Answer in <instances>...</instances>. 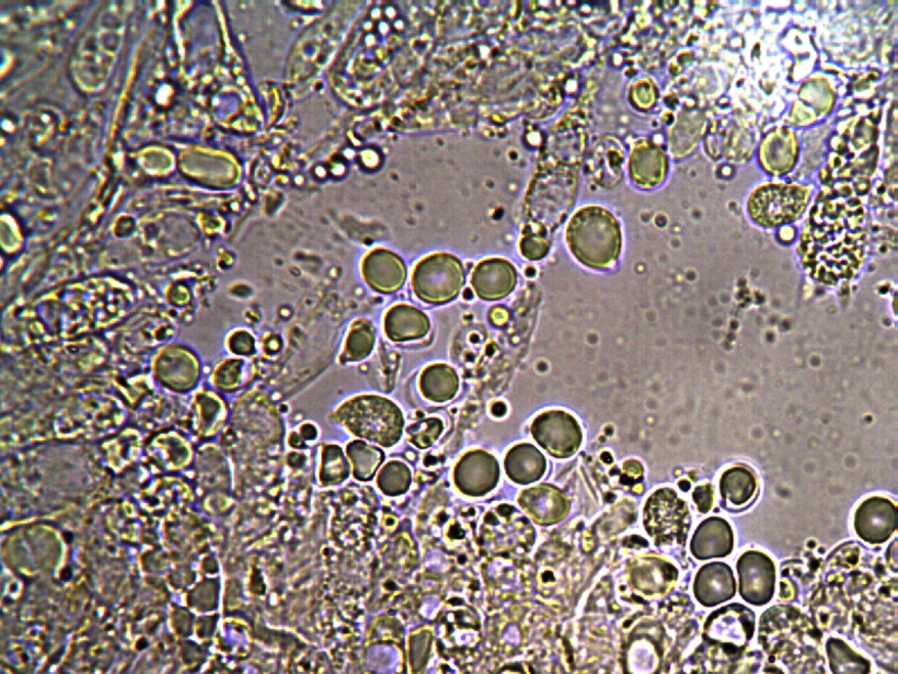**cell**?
Instances as JSON below:
<instances>
[{
  "label": "cell",
  "mask_w": 898,
  "mask_h": 674,
  "mask_svg": "<svg viewBox=\"0 0 898 674\" xmlns=\"http://www.w3.org/2000/svg\"><path fill=\"white\" fill-rule=\"evenodd\" d=\"M367 285L380 294H393L407 281V267L394 252L378 248L370 251L361 264Z\"/></svg>",
  "instance_id": "30bf717a"
},
{
  "label": "cell",
  "mask_w": 898,
  "mask_h": 674,
  "mask_svg": "<svg viewBox=\"0 0 898 674\" xmlns=\"http://www.w3.org/2000/svg\"><path fill=\"white\" fill-rule=\"evenodd\" d=\"M739 592L752 606L769 604L774 595L776 570L773 560L757 551L742 555L738 561Z\"/></svg>",
  "instance_id": "9c48e42d"
},
{
  "label": "cell",
  "mask_w": 898,
  "mask_h": 674,
  "mask_svg": "<svg viewBox=\"0 0 898 674\" xmlns=\"http://www.w3.org/2000/svg\"><path fill=\"white\" fill-rule=\"evenodd\" d=\"M797 140L795 134L780 128L768 135L760 147V161L763 168L776 174L788 172L797 159Z\"/></svg>",
  "instance_id": "d6986e66"
},
{
  "label": "cell",
  "mask_w": 898,
  "mask_h": 674,
  "mask_svg": "<svg viewBox=\"0 0 898 674\" xmlns=\"http://www.w3.org/2000/svg\"><path fill=\"white\" fill-rule=\"evenodd\" d=\"M579 158H562L555 165L543 159L526 196V227L520 251L530 260L545 258L551 249V235L560 227L574 204L577 190Z\"/></svg>",
  "instance_id": "6da1fadb"
},
{
  "label": "cell",
  "mask_w": 898,
  "mask_h": 674,
  "mask_svg": "<svg viewBox=\"0 0 898 674\" xmlns=\"http://www.w3.org/2000/svg\"><path fill=\"white\" fill-rule=\"evenodd\" d=\"M517 272L505 259H487L473 270L471 285L484 300H498L509 296L517 285Z\"/></svg>",
  "instance_id": "7c38bea8"
},
{
  "label": "cell",
  "mask_w": 898,
  "mask_h": 674,
  "mask_svg": "<svg viewBox=\"0 0 898 674\" xmlns=\"http://www.w3.org/2000/svg\"><path fill=\"white\" fill-rule=\"evenodd\" d=\"M714 499V491L713 487L710 483H705L699 485L693 491V500L698 506V510L702 514H706L711 511L713 505Z\"/></svg>",
  "instance_id": "f1b7e54d"
},
{
  "label": "cell",
  "mask_w": 898,
  "mask_h": 674,
  "mask_svg": "<svg viewBox=\"0 0 898 674\" xmlns=\"http://www.w3.org/2000/svg\"><path fill=\"white\" fill-rule=\"evenodd\" d=\"M456 476L463 491L470 494H483L498 481V462L484 452H473L465 455L459 462Z\"/></svg>",
  "instance_id": "ac0fdd59"
},
{
  "label": "cell",
  "mask_w": 898,
  "mask_h": 674,
  "mask_svg": "<svg viewBox=\"0 0 898 674\" xmlns=\"http://www.w3.org/2000/svg\"><path fill=\"white\" fill-rule=\"evenodd\" d=\"M442 431L440 420L430 418L410 429L411 441L419 447H428L439 437Z\"/></svg>",
  "instance_id": "4316f807"
},
{
  "label": "cell",
  "mask_w": 898,
  "mask_h": 674,
  "mask_svg": "<svg viewBox=\"0 0 898 674\" xmlns=\"http://www.w3.org/2000/svg\"><path fill=\"white\" fill-rule=\"evenodd\" d=\"M690 513L687 504L670 489H661L646 506V528L661 542L686 544Z\"/></svg>",
  "instance_id": "8992f818"
},
{
  "label": "cell",
  "mask_w": 898,
  "mask_h": 674,
  "mask_svg": "<svg viewBox=\"0 0 898 674\" xmlns=\"http://www.w3.org/2000/svg\"><path fill=\"white\" fill-rule=\"evenodd\" d=\"M566 241L580 263L594 269H607L620 255V224L602 206H584L572 216L566 229Z\"/></svg>",
  "instance_id": "7a4b0ae2"
},
{
  "label": "cell",
  "mask_w": 898,
  "mask_h": 674,
  "mask_svg": "<svg viewBox=\"0 0 898 674\" xmlns=\"http://www.w3.org/2000/svg\"><path fill=\"white\" fill-rule=\"evenodd\" d=\"M506 469L516 482L528 483L544 475L546 460L531 444H519L510 449L506 458Z\"/></svg>",
  "instance_id": "7402d4cb"
},
{
  "label": "cell",
  "mask_w": 898,
  "mask_h": 674,
  "mask_svg": "<svg viewBox=\"0 0 898 674\" xmlns=\"http://www.w3.org/2000/svg\"><path fill=\"white\" fill-rule=\"evenodd\" d=\"M465 283L462 262L453 254L434 253L417 262L412 287L424 302L442 305L454 300Z\"/></svg>",
  "instance_id": "277c9868"
},
{
  "label": "cell",
  "mask_w": 898,
  "mask_h": 674,
  "mask_svg": "<svg viewBox=\"0 0 898 674\" xmlns=\"http://www.w3.org/2000/svg\"><path fill=\"white\" fill-rule=\"evenodd\" d=\"M853 526L866 544L883 545L896 532L897 509L887 499L873 498L866 500L859 507Z\"/></svg>",
  "instance_id": "8fae6325"
},
{
  "label": "cell",
  "mask_w": 898,
  "mask_h": 674,
  "mask_svg": "<svg viewBox=\"0 0 898 674\" xmlns=\"http://www.w3.org/2000/svg\"><path fill=\"white\" fill-rule=\"evenodd\" d=\"M722 498L729 507L740 510L750 505L756 496L758 482L751 469L745 466H735L722 476Z\"/></svg>",
  "instance_id": "ffe728a7"
},
{
  "label": "cell",
  "mask_w": 898,
  "mask_h": 674,
  "mask_svg": "<svg viewBox=\"0 0 898 674\" xmlns=\"http://www.w3.org/2000/svg\"><path fill=\"white\" fill-rule=\"evenodd\" d=\"M228 347L238 356H250L255 351V341L249 332L240 330L229 336Z\"/></svg>",
  "instance_id": "83f0119b"
},
{
  "label": "cell",
  "mask_w": 898,
  "mask_h": 674,
  "mask_svg": "<svg viewBox=\"0 0 898 674\" xmlns=\"http://www.w3.org/2000/svg\"><path fill=\"white\" fill-rule=\"evenodd\" d=\"M734 550V533L730 524L721 517H710L696 528L691 551L698 560L725 558Z\"/></svg>",
  "instance_id": "e0dca14e"
},
{
  "label": "cell",
  "mask_w": 898,
  "mask_h": 674,
  "mask_svg": "<svg viewBox=\"0 0 898 674\" xmlns=\"http://www.w3.org/2000/svg\"><path fill=\"white\" fill-rule=\"evenodd\" d=\"M753 632V613L742 605L735 604L714 612L707 618L703 638L732 654L744 652Z\"/></svg>",
  "instance_id": "52a82bcc"
},
{
  "label": "cell",
  "mask_w": 898,
  "mask_h": 674,
  "mask_svg": "<svg viewBox=\"0 0 898 674\" xmlns=\"http://www.w3.org/2000/svg\"><path fill=\"white\" fill-rule=\"evenodd\" d=\"M385 336L398 343L422 340L430 331V321L419 308L396 304L388 309L383 320Z\"/></svg>",
  "instance_id": "2e32d148"
},
{
  "label": "cell",
  "mask_w": 898,
  "mask_h": 674,
  "mask_svg": "<svg viewBox=\"0 0 898 674\" xmlns=\"http://www.w3.org/2000/svg\"><path fill=\"white\" fill-rule=\"evenodd\" d=\"M418 387L425 399L433 402H446L457 396L460 389V379L452 367L445 364H434L422 372Z\"/></svg>",
  "instance_id": "44dd1931"
},
{
  "label": "cell",
  "mask_w": 898,
  "mask_h": 674,
  "mask_svg": "<svg viewBox=\"0 0 898 674\" xmlns=\"http://www.w3.org/2000/svg\"><path fill=\"white\" fill-rule=\"evenodd\" d=\"M156 375L168 388L183 392L194 388L199 380V364L189 350L175 346L159 354Z\"/></svg>",
  "instance_id": "4fadbf2b"
},
{
  "label": "cell",
  "mask_w": 898,
  "mask_h": 674,
  "mask_svg": "<svg viewBox=\"0 0 898 674\" xmlns=\"http://www.w3.org/2000/svg\"><path fill=\"white\" fill-rule=\"evenodd\" d=\"M347 455L354 465L355 472L361 478L372 476L383 460V454L379 448L358 441L348 444Z\"/></svg>",
  "instance_id": "d4e9b609"
},
{
  "label": "cell",
  "mask_w": 898,
  "mask_h": 674,
  "mask_svg": "<svg viewBox=\"0 0 898 674\" xmlns=\"http://www.w3.org/2000/svg\"><path fill=\"white\" fill-rule=\"evenodd\" d=\"M488 317L492 324L496 327H504L509 321V313L503 307L493 308Z\"/></svg>",
  "instance_id": "f546056e"
},
{
  "label": "cell",
  "mask_w": 898,
  "mask_h": 674,
  "mask_svg": "<svg viewBox=\"0 0 898 674\" xmlns=\"http://www.w3.org/2000/svg\"><path fill=\"white\" fill-rule=\"evenodd\" d=\"M629 175L633 182L645 190L660 185L667 174L668 162L664 151L654 142L640 141L629 157Z\"/></svg>",
  "instance_id": "9a60e30c"
},
{
  "label": "cell",
  "mask_w": 898,
  "mask_h": 674,
  "mask_svg": "<svg viewBox=\"0 0 898 674\" xmlns=\"http://www.w3.org/2000/svg\"><path fill=\"white\" fill-rule=\"evenodd\" d=\"M246 364L241 358L225 359L214 373V384L222 391H235L245 381Z\"/></svg>",
  "instance_id": "484cf974"
},
{
  "label": "cell",
  "mask_w": 898,
  "mask_h": 674,
  "mask_svg": "<svg viewBox=\"0 0 898 674\" xmlns=\"http://www.w3.org/2000/svg\"><path fill=\"white\" fill-rule=\"evenodd\" d=\"M827 654L833 673H870L871 662L851 650L843 641L831 638L827 643Z\"/></svg>",
  "instance_id": "cb8c5ba5"
},
{
  "label": "cell",
  "mask_w": 898,
  "mask_h": 674,
  "mask_svg": "<svg viewBox=\"0 0 898 674\" xmlns=\"http://www.w3.org/2000/svg\"><path fill=\"white\" fill-rule=\"evenodd\" d=\"M332 419L352 434L389 447L399 442L403 415L398 404L378 395H358L344 401Z\"/></svg>",
  "instance_id": "3957f363"
},
{
  "label": "cell",
  "mask_w": 898,
  "mask_h": 674,
  "mask_svg": "<svg viewBox=\"0 0 898 674\" xmlns=\"http://www.w3.org/2000/svg\"><path fill=\"white\" fill-rule=\"evenodd\" d=\"M736 580L732 568L722 562L705 564L693 584L694 596L704 607H714L736 595Z\"/></svg>",
  "instance_id": "5bb4252c"
},
{
  "label": "cell",
  "mask_w": 898,
  "mask_h": 674,
  "mask_svg": "<svg viewBox=\"0 0 898 674\" xmlns=\"http://www.w3.org/2000/svg\"><path fill=\"white\" fill-rule=\"evenodd\" d=\"M376 328L372 322L356 320L348 329L339 362L343 365L364 362L375 350Z\"/></svg>",
  "instance_id": "603a6c76"
},
{
  "label": "cell",
  "mask_w": 898,
  "mask_h": 674,
  "mask_svg": "<svg viewBox=\"0 0 898 674\" xmlns=\"http://www.w3.org/2000/svg\"><path fill=\"white\" fill-rule=\"evenodd\" d=\"M531 434L539 445L557 458L571 457L582 443L579 424L563 411H549L537 416Z\"/></svg>",
  "instance_id": "ba28073f"
},
{
  "label": "cell",
  "mask_w": 898,
  "mask_h": 674,
  "mask_svg": "<svg viewBox=\"0 0 898 674\" xmlns=\"http://www.w3.org/2000/svg\"><path fill=\"white\" fill-rule=\"evenodd\" d=\"M811 198V191L797 185H767L748 201L750 217L761 227L775 228L796 220Z\"/></svg>",
  "instance_id": "5b68a950"
}]
</instances>
